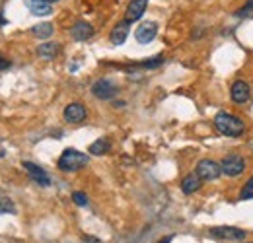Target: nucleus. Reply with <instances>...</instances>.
I'll list each match as a JSON object with an SVG mask.
<instances>
[{"label": "nucleus", "instance_id": "nucleus-1", "mask_svg": "<svg viewBox=\"0 0 253 243\" xmlns=\"http://www.w3.org/2000/svg\"><path fill=\"white\" fill-rule=\"evenodd\" d=\"M214 128L224 134V136H242L244 130H246V122L242 121L240 117L232 115V113H226V111H220L216 117H214Z\"/></svg>", "mask_w": 253, "mask_h": 243}, {"label": "nucleus", "instance_id": "nucleus-2", "mask_svg": "<svg viewBox=\"0 0 253 243\" xmlns=\"http://www.w3.org/2000/svg\"><path fill=\"white\" fill-rule=\"evenodd\" d=\"M86 163H88V156L74 150V148H66L63 156L59 158V169H63V171H78Z\"/></svg>", "mask_w": 253, "mask_h": 243}, {"label": "nucleus", "instance_id": "nucleus-3", "mask_svg": "<svg viewBox=\"0 0 253 243\" xmlns=\"http://www.w3.org/2000/svg\"><path fill=\"white\" fill-rule=\"evenodd\" d=\"M220 169L222 175H228V177H238L244 173L246 169V162L242 156L238 154H230V156H224L220 162Z\"/></svg>", "mask_w": 253, "mask_h": 243}, {"label": "nucleus", "instance_id": "nucleus-4", "mask_svg": "<svg viewBox=\"0 0 253 243\" xmlns=\"http://www.w3.org/2000/svg\"><path fill=\"white\" fill-rule=\"evenodd\" d=\"M195 173L201 177V181H214L222 175L220 163H216L214 160H201L197 163Z\"/></svg>", "mask_w": 253, "mask_h": 243}, {"label": "nucleus", "instance_id": "nucleus-5", "mask_svg": "<svg viewBox=\"0 0 253 243\" xmlns=\"http://www.w3.org/2000/svg\"><path fill=\"white\" fill-rule=\"evenodd\" d=\"M209 234L216 240H228V242H244L246 240V232L242 228H234V226H218V228H211Z\"/></svg>", "mask_w": 253, "mask_h": 243}, {"label": "nucleus", "instance_id": "nucleus-6", "mask_svg": "<svg viewBox=\"0 0 253 243\" xmlns=\"http://www.w3.org/2000/svg\"><path fill=\"white\" fill-rule=\"evenodd\" d=\"M22 167H24L26 173L32 177V181H35L39 187H49V185H51V177L47 175V171H45L43 167L35 165V163H32V162H24Z\"/></svg>", "mask_w": 253, "mask_h": 243}, {"label": "nucleus", "instance_id": "nucleus-7", "mask_svg": "<svg viewBox=\"0 0 253 243\" xmlns=\"http://www.w3.org/2000/svg\"><path fill=\"white\" fill-rule=\"evenodd\" d=\"M230 97H232V101H234V103H238V105L248 103V101H250V97H252L250 84H248V82H244V80L234 82V84H232V90H230Z\"/></svg>", "mask_w": 253, "mask_h": 243}, {"label": "nucleus", "instance_id": "nucleus-8", "mask_svg": "<svg viewBox=\"0 0 253 243\" xmlns=\"http://www.w3.org/2000/svg\"><path fill=\"white\" fill-rule=\"evenodd\" d=\"M92 93H94L97 99H111V97L117 93V86H115L109 78H101V80L94 82Z\"/></svg>", "mask_w": 253, "mask_h": 243}, {"label": "nucleus", "instance_id": "nucleus-9", "mask_svg": "<svg viewBox=\"0 0 253 243\" xmlns=\"http://www.w3.org/2000/svg\"><path fill=\"white\" fill-rule=\"evenodd\" d=\"M63 117L66 122H72V124H78V122H82L86 119V107L82 105V103H68L66 107H64L63 111Z\"/></svg>", "mask_w": 253, "mask_h": 243}, {"label": "nucleus", "instance_id": "nucleus-10", "mask_svg": "<svg viewBox=\"0 0 253 243\" xmlns=\"http://www.w3.org/2000/svg\"><path fill=\"white\" fill-rule=\"evenodd\" d=\"M156 33H158V26H156L154 22H144V24H140V26L136 28V31H134V37H136V41H138V43L146 45V43L154 41Z\"/></svg>", "mask_w": 253, "mask_h": 243}, {"label": "nucleus", "instance_id": "nucleus-11", "mask_svg": "<svg viewBox=\"0 0 253 243\" xmlns=\"http://www.w3.org/2000/svg\"><path fill=\"white\" fill-rule=\"evenodd\" d=\"M146 4H148V0H130L128 2V6H126V22H138L140 18H142V14H144V10H146Z\"/></svg>", "mask_w": 253, "mask_h": 243}, {"label": "nucleus", "instance_id": "nucleus-12", "mask_svg": "<svg viewBox=\"0 0 253 243\" xmlns=\"http://www.w3.org/2000/svg\"><path fill=\"white\" fill-rule=\"evenodd\" d=\"M70 35H72L74 41H88V39L94 35V28H92L88 22L80 20V22H76V24L70 28Z\"/></svg>", "mask_w": 253, "mask_h": 243}, {"label": "nucleus", "instance_id": "nucleus-13", "mask_svg": "<svg viewBox=\"0 0 253 243\" xmlns=\"http://www.w3.org/2000/svg\"><path fill=\"white\" fill-rule=\"evenodd\" d=\"M128 31H130V22H119L113 31H111V35H109V41L113 43V45H123L126 39V35H128Z\"/></svg>", "mask_w": 253, "mask_h": 243}, {"label": "nucleus", "instance_id": "nucleus-14", "mask_svg": "<svg viewBox=\"0 0 253 243\" xmlns=\"http://www.w3.org/2000/svg\"><path fill=\"white\" fill-rule=\"evenodd\" d=\"M26 6L33 16H49L51 10H53L51 4L45 2V0H26Z\"/></svg>", "mask_w": 253, "mask_h": 243}, {"label": "nucleus", "instance_id": "nucleus-15", "mask_svg": "<svg viewBox=\"0 0 253 243\" xmlns=\"http://www.w3.org/2000/svg\"><path fill=\"white\" fill-rule=\"evenodd\" d=\"M199 187H201V177H199L197 173H191V175H187V177L181 181V191H183L185 195L195 193Z\"/></svg>", "mask_w": 253, "mask_h": 243}, {"label": "nucleus", "instance_id": "nucleus-16", "mask_svg": "<svg viewBox=\"0 0 253 243\" xmlns=\"http://www.w3.org/2000/svg\"><path fill=\"white\" fill-rule=\"evenodd\" d=\"M109 148H111V142L107 138H99V140H95V142L90 144L88 152L92 154V156H103V154L109 152Z\"/></svg>", "mask_w": 253, "mask_h": 243}, {"label": "nucleus", "instance_id": "nucleus-17", "mask_svg": "<svg viewBox=\"0 0 253 243\" xmlns=\"http://www.w3.org/2000/svg\"><path fill=\"white\" fill-rule=\"evenodd\" d=\"M57 53H59V45L57 43H43V45L37 47V55L41 59H47V61L57 57Z\"/></svg>", "mask_w": 253, "mask_h": 243}, {"label": "nucleus", "instance_id": "nucleus-18", "mask_svg": "<svg viewBox=\"0 0 253 243\" xmlns=\"http://www.w3.org/2000/svg\"><path fill=\"white\" fill-rule=\"evenodd\" d=\"M32 33L37 37V39H47V37L53 35V24H49V22L37 24V26H33L32 28Z\"/></svg>", "mask_w": 253, "mask_h": 243}, {"label": "nucleus", "instance_id": "nucleus-19", "mask_svg": "<svg viewBox=\"0 0 253 243\" xmlns=\"http://www.w3.org/2000/svg\"><path fill=\"white\" fill-rule=\"evenodd\" d=\"M162 62H164V57H162V55H158V57H154V59H146V61L134 64L132 68H146V70H148V68H158Z\"/></svg>", "mask_w": 253, "mask_h": 243}, {"label": "nucleus", "instance_id": "nucleus-20", "mask_svg": "<svg viewBox=\"0 0 253 243\" xmlns=\"http://www.w3.org/2000/svg\"><path fill=\"white\" fill-rule=\"evenodd\" d=\"M14 210H16V208H14L12 199L0 193V214H12Z\"/></svg>", "mask_w": 253, "mask_h": 243}, {"label": "nucleus", "instance_id": "nucleus-21", "mask_svg": "<svg viewBox=\"0 0 253 243\" xmlns=\"http://www.w3.org/2000/svg\"><path fill=\"white\" fill-rule=\"evenodd\" d=\"M250 199H253V175L240 191V201H250Z\"/></svg>", "mask_w": 253, "mask_h": 243}, {"label": "nucleus", "instance_id": "nucleus-22", "mask_svg": "<svg viewBox=\"0 0 253 243\" xmlns=\"http://www.w3.org/2000/svg\"><path fill=\"white\" fill-rule=\"evenodd\" d=\"M72 202H74L76 206H86V204H88V197H86L84 193L76 191V193H72Z\"/></svg>", "mask_w": 253, "mask_h": 243}, {"label": "nucleus", "instance_id": "nucleus-23", "mask_svg": "<svg viewBox=\"0 0 253 243\" xmlns=\"http://www.w3.org/2000/svg\"><path fill=\"white\" fill-rule=\"evenodd\" d=\"M250 12H253V0H248V2H246V6H244V8H240L234 16H236V18H246Z\"/></svg>", "mask_w": 253, "mask_h": 243}, {"label": "nucleus", "instance_id": "nucleus-24", "mask_svg": "<svg viewBox=\"0 0 253 243\" xmlns=\"http://www.w3.org/2000/svg\"><path fill=\"white\" fill-rule=\"evenodd\" d=\"M6 68H10V61L4 59V57H0V70H6Z\"/></svg>", "mask_w": 253, "mask_h": 243}, {"label": "nucleus", "instance_id": "nucleus-25", "mask_svg": "<svg viewBox=\"0 0 253 243\" xmlns=\"http://www.w3.org/2000/svg\"><path fill=\"white\" fill-rule=\"evenodd\" d=\"M171 240H173V236H168V238H164V240H160L158 243H169V242H171Z\"/></svg>", "mask_w": 253, "mask_h": 243}, {"label": "nucleus", "instance_id": "nucleus-26", "mask_svg": "<svg viewBox=\"0 0 253 243\" xmlns=\"http://www.w3.org/2000/svg\"><path fill=\"white\" fill-rule=\"evenodd\" d=\"M45 2H49V4H55V2H59V0H45Z\"/></svg>", "mask_w": 253, "mask_h": 243}, {"label": "nucleus", "instance_id": "nucleus-27", "mask_svg": "<svg viewBox=\"0 0 253 243\" xmlns=\"http://www.w3.org/2000/svg\"><path fill=\"white\" fill-rule=\"evenodd\" d=\"M250 243H253V242H250Z\"/></svg>", "mask_w": 253, "mask_h": 243}]
</instances>
